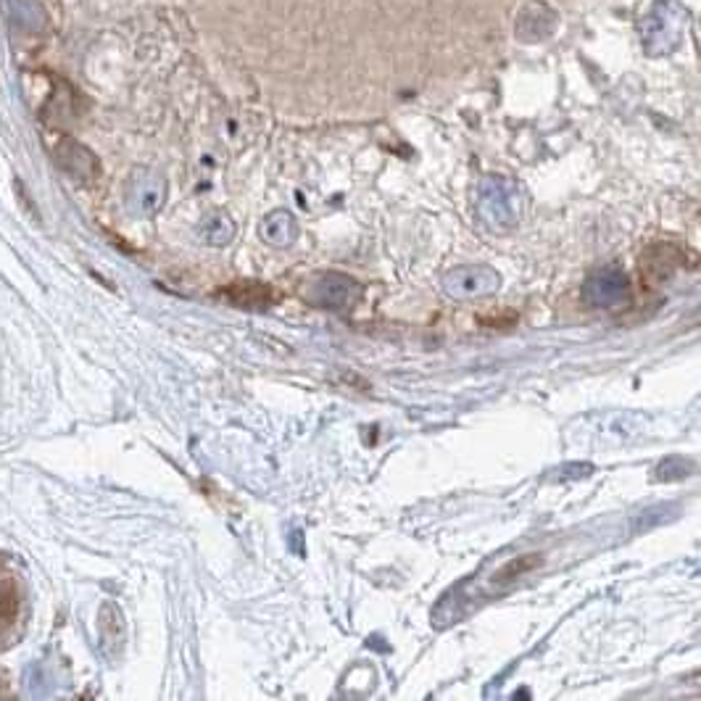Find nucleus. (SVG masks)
<instances>
[{
    "label": "nucleus",
    "mask_w": 701,
    "mask_h": 701,
    "mask_svg": "<svg viewBox=\"0 0 701 701\" xmlns=\"http://www.w3.org/2000/svg\"><path fill=\"white\" fill-rule=\"evenodd\" d=\"M689 27V11L675 0H656L654 9L641 21L643 50L649 56H670L681 48Z\"/></svg>",
    "instance_id": "obj_1"
},
{
    "label": "nucleus",
    "mask_w": 701,
    "mask_h": 701,
    "mask_svg": "<svg viewBox=\"0 0 701 701\" xmlns=\"http://www.w3.org/2000/svg\"><path fill=\"white\" fill-rule=\"evenodd\" d=\"M127 206H130L132 214L138 217H150L164 206L167 200V180L161 175L150 169H138L127 182Z\"/></svg>",
    "instance_id": "obj_2"
},
{
    "label": "nucleus",
    "mask_w": 701,
    "mask_h": 701,
    "mask_svg": "<svg viewBox=\"0 0 701 701\" xmlns=\"http://www.w3.org/2000/svg\"><path fill=\"white\" fill-rule=\"evenodd\" d=\"M56 164L61 171H67L71 180L77 182H92L100 175V161L88 146H82L80 140L63 135L59 146L53 148Z\"/></svg>",
    "instance_id": "obj_3"
},
{
    "label": "nucleus",
    "mask_w": 701,
    "mask_h": 701,
    "mask_svg": "<svg viewBox=\"0 0 701 701\" xmlns=\"http://www.w3.org/2000/svg\"><path fill=\"white\" fill-rule=\"evenodd\" d=\"M219 298H225L227 304L243 306V309H267V306H275L280 293H277L271 285L256 283V280H243L233 283L230 288L217 290Z\"/></svg>",
    "instance_id": "obj_4"
},
{
    "label": "nucleus",
    "mask_w": 701,
    "mask_h": 701,
    "mask_svg": "<svg viewBox=\"0 0 701 701\" xmlns=\"http://www.w3.org/2000/svg\"><path fill=\"white\" fill-rule=\"evenodd\" d=\"M9 17L19 30L42 32L48 27V13L40 6V0H6Z\"/></svg>",
    "instance_id": "obj_5"
},
{
    "label": "nucleus",
    "mask_w": 701,
    "mask_h": 701,
    "mask_svg": "<svg viewBox=\"0 0 701 701\" xmlns=\"http://www.w3.org/2000/svg\"><path fill=\"white\" fill-rule=\"evenodd\" d=\"M100 641H103V651L109 654H119V649L125 646L127 631H125V620H121V612L117 604H103L100 606Z\"/></svg>",
    "instance_id": "obj_6"
},
{
    "label": "nucleus",
    "mask_w": 701,
    "mask_h": 701,
    "mask_svg": "<svg viewBox=\"0 0 701 701\" xmlns=\"http://www.w3.org/2000/svg\"><path fill=\"white\" fill-rule=\"evenodd\" d=\"M261 233H264V238H267L269 243H275V246H288V243L296 238L298 225L288 211H275L264 219Z\"/></svg>",
    "instance_id": "obj_7"
},
{
    "label": "nucleus",
    "mask_w": 701,
    "mask_h": 701,
    "mask_svg": "<svg viewBox=\"0 0 701 701\" xmlns=\"http://www.w3.org/2000/svg\"><path fill=\"white\" fill-rule=\"evenodd\" d=\"M19 589L11 577H0V631L13 625V620L19 618Z\"/></svg>",
    "instance_id": "obj_8"
},
{
    "label": "nucleus",
    "mask_w": 701,
    "mask_h": 701,
    "mask_svg": "<svg viewBox=\"0 0 701 701\" xmlns=\"http://www.w3.org/2000/svg\"><path fill=\"white\" fill-rule=\"evenodd\" d=\"M227 221V214H214V217L206 219V225L214 227V230L209 233L206 230V238H209V243H219V246H225V243H230L233 233H221V225Z\"/></svg>",
    "instance_id": "obj_9"
}]
</instances>
